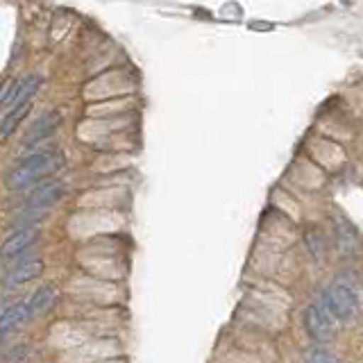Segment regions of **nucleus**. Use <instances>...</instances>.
I'll list each match as a JSON object with an SVG mask.
<instances>
[{
  "label": "nucleus",
  "instance_id": "nucleus-1",
  "mask_svg": "<svg viewBox=\"0 0 363 363\" xmlns=\"http://www.w3.org/2000/svg\"><path fill=\"white\" fill-rule=\"evenodd\" d=\"M64 164V157L57 150H45V152H34L26 162L18 164L11 173L7 175V186L9 189H26L32 186L34 182H41L43 177L52 175L55 170H60Z\"/></svg>",
  "mask_w": 363,
  "mask_h": 363
},
{
  "label": "nucleus",
  "instance_id": "nucleus-2",
  "mask_svg": "<svg viewBox=\"0 0 363 363\" xmlns=\"http://www.w3.org/2000/svg\"><path fill=\"white\" fill-rule=\"evenodd\" d=\"M325 304L332 318L338 320H352L359 313V295L345 281H334L325 291Z\"/></svg>",
  "mask_w": 363,
  "mask_h": 363
},
{
  "label": "nucleus",
  "instance_id": "nucleus-3",
  "mask_svg": "<svg viewBox=\"0 0 363 363\" xmlns=\"http://www.w3.org/2000/svg\"><path fill=\"white\" fill-rule=\"evenodd\" d=\"M304 327L309 332L311 338H315L318 343H327L336 334L334 318L329 315V311L320 304H309L304 309Z\"/></svg>",
  "mask_w": 363,
  "mask_h": 363
},
{
  "label": "nucleus",
  "instance_id": "nucleus-4",
  "mask_svg": "<svg viewBox=\"0 0 363 363\" xmlns=\"http://www.w3.org/2000/svg\"><path fill=\"white\" fill-rule=\"evenodd\" d=\"M64 184L57 179H50V182H43V184H39L37 189H34L28 200H26V207L28 211H43L52 207V204H57L62 198H64Z\"/></svg>",
  "mask_w": 363,
  "mask_h": 363
},
{
  "label": "nucleus",
  "instance_id": "nucleus-5",
  "mask_svg": "<svg viewBox=\"0 0 363 363\" xmlns=\"http://www.w3.org/2000/svg\"><path fill=\"white\" fill-rule=\"evenodd\" d=\"M39 241V227H21L11 236H7V241L0 247V259H18L26 250Z\"/></svg>",
  "mask_w": 363,
  "mask_h": 363
},
{
  "label": "nucleus",
  "instance_id": "nucleus-6",
  "mask_svg": "<svg viewBox=\"0 0 363 363\" xmlns=\"http://www.w3.org/2000/svg\"><path fill=\"white\" fill-rule=\"evenodd\" d=\"M60 123H62L60 111H48V113H43V116H39L37 121H34V125L30 128V132L26 134V139H23V145H26V147H32V145H37V143L45 141L57 128H60Z\"/></svg>",
  "mask_w": 363,
  "mask_h": 363
},
{
  "label": "nucleus",
  "instance_id": "nucleus-7",
  "mask_svg": "<svg viewBox=\"0 0 363 363\" xmlns=\"http://www.w3.org/2000/svg\"><path fill=\"white\" fill-rule=\"evenodd\" d=\"M43 272V261L41 257H32V259H26V261H18V264L9 270V275H7V284L11 286V284H26L34 277H39Z\"/></svg>",
  "mask_w": 363,
  "mask_h": 363
},
{
  "label": "nucleus",
  "instance_id": "nucleus-8",
  "mask_svg": "<svg viewBox=\"0 0 363 363\" xmlns=\"http://www.w3.org/2000/svg\"><path fill=\"white\" fill-rule=\"evenodd\" d=\"M28 318H32L28 304H14V306H9V309L3 315H0V332H9V329L21 327L23 323L28 320Z\"/></svg>",
  "mask_w": 363,
  "mask_h": 363
},
{
  "label": "nucleus",
  "instance_id": "nucleus-9",
  "mask_svg": "<svg viewBox=\"0 0 363 363\" xmlns=\"http://www.w3.org/2000/svg\"><path fill=\"white\" fill-rule=\"evenodd\" d=\"M55 300H57V291L52 286H43V289H39L37 293H34L30 298V302H26V304H28L30 313L37 315V313L48 311L50 306L55 304Z\"/></svg>",
  "mask_w": 363,
  "mask_h": 363
},
{
  "label": "nucleus",
  "instance_id": "nucleus-10",
  "mask_svg": "<svg viewBox=\"0 0 363 363\" xmlns=\"http://www.w3.org/2000/svg\"><path fill=\"white\" fill-rule=\"evenodd\" d=\"M30 105H32V102H28V105H23V107H18L14 111H7V116L3 118V123H0V141H5L7 136L14 134V130L21 125V121L28 116Z\"/></svg>",
  "mask_w": 363,
  "mask_h": 363
},
{
  "label": "nucleus",
  "instance_id": "nucleus-11",
  "mask_svg": "<svg viewBox=\"0 0 363 363\" xmlns=\"http://www.w3.org/2000/svg\"><path fill=\"white\" fill-rule=\"evenodd\" d=\"M336 234H338V245H340V250L343 252H352L357 245H359V241H357V234L350 230L347 225H343V223H338V227H336Z\"/></svg>",
  "mask_w": 363,
  "mask_h": 363
},
{
  "label": "nucleus",
  "instance_id": "nucleus-12",
  "mask_svg": "<svg viewBox=\"0 0 363 363\" xmlns=\"http://www.w3.org/2000/svg\"><path fill=\"white\" fill-rule=\"evenodd\" d=\"M306 363H338V359L334 354H329L327 350H313Z\"/></svg>",
  "mask_w": 363,
  "mask_h": 363
}]
</instances>
